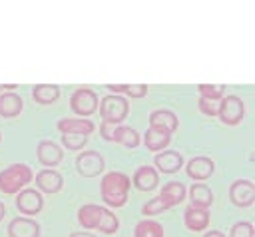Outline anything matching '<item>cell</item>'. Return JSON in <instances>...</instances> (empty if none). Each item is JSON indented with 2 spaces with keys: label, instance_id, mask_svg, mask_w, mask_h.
I'll use <instances>...</instances> for the list:
<instances>
[{
  "label": "cell",
  "instance_id": "obj_37",
  "mask_svg": "<svg viewBox=\"0 0 255 237\" xmlns=\"http://www.w3.org/2000/svg\"><path fill=\"white\" fill-rule=\"evenodd\" d=\"M70 237H96V235L90 233V231H72Z\"/></svg>",
  "mask_w": 255,
  "mask_h": 237
},
{
  "label": "cell",
  "instance_id": "obj_36",
  "mask_svg": "<svg viewBox=\"0 0 255 237\" xmlns=\"http://www.w3.org/2000/svg\"><path fill=\"white\" fill-rule=\"evenodd\" d=\"M201 237H225V233H221L219 229H209V231H205Z\"/></svg>",
  "mask_w": 255,
  "mask_h": 237
},
{
  "label": "cell",
  "instance_id": "obj_7",
  "mask_svg": "<svg viewBox=\"0 0 255 237\" xmlns=\"http://www.w3.org/2000/svg\"><path fill=\"white\" fill-rule=\"evenodd\" d=\"M253 199H255V187L251 179H235L229 185V201L235 207L247 209L253 205Z\"/></svg>",
  "mask_w": 255,
  "mask_h": 237
},
{
  "label": "cell",
  "instance_id": "obj_24",
  "mask_svg": "<svg viewBox=\"0 0 255 237\" xmlns=\"http://www.w3.org/2000/svg\"><path fill=\"white\" fill-rule=\"evenodd\" d=\"M102 209L100 205L96 203H88V205H82L78 209V223L84 227V229H96L98 221H100V215H102Z\"/></svg>",
  "mask_w": 255,
  "mask_h": 237
},
{
  "label": "cell",
  "instance_id": "obj_23",
  "mask_svg": "<svg viewBox=\"0 0 255 237\" xmlns=\"http://www.w3.org/2000/svg\"><path fill=\"white\" fill-rule=\"evenodd\" d=\"M112 141H116V143H122L124 147H129V149H133V147H137V145H139L141 137H139V133H137L133 127L118 123V125H116V129H114Z\"/></svg>",
  "mask_w": 255,
  "mask_h": 237
},
{
  "label": "cell",
  "instance_id": "obj_28",
  "mask_svg": "<svg viewBox=\"0 0 255 237\" xmlns=\"http://www.w3.org/2000/svg\"><path fill=\"white\" fill-rule=\"evenodd\" d=\"M165 209H169V207H167V203H165V201H163L159 195H155V197H151L149 201H145V203H143L141 213H143L145 217H153V215L163 213Z\"/></svg>",
  "mask_w": 255,
  "mask_h": 237
},
{
  "label": "cell",
  "instance_id": "obj_20",
  "mask_svg": "<svg viewBox=\"0 0 255 237\" xmlns=\"http://www.w3.org/2000/svg\"><path fill=\"white\" fill-rule=\"evenodd\" d=\"M169 143H171V133H165V131H161V129L147 127L145 133H143V145H145L149 151H153V153L165 149Z\"/></svg>",
  "mask_w": 255,
  "mask_h": 237
},
{
  "label": "cell",
  "instance_id": "obj_30",
  "mask_svg": "<svg viewBox=\"0 0 255 237\" xmlns=\"http://www.w3.org/2000/svg\"><path fill=\"white\" fill-rule=\"evenodd\" d=\"M227 237H253V225L249 221H237L231 225Z\"/></svg>",
  "mask_w": 255,
  "mask_h": 237
},
{
  "label": "cell",
  "instance_id": "obj_3",
  "mask_svg": "<svg viewBox=\"0 0 255 237\" xmlns=\"http://www.w3.org/2000/svg\"><path fill=\"white\" fill-rule=\"evenodd\" d=\"M98 94L92 88H78L72 96H70V110L78 116V118H88L92 114L98 112Z\"/></svg>",
  "mask_w": 255,
  "mask_h": 237
},
{
  "label": "cell",
  "instance_id": "obj_4",
  "mask_svg": "<svg viewBox=\"0 0 255 237\" xmlns=\"http://www.w3.org/2000/svg\"><path fill=\"white\" fill-rule=\"evenodd\" d=\"M217 118L225 125H239L241 119L245 118V104H243V100L239 96H223L219 100Z\"/></svg>",
  "mask_w": 255,
  "mask_h": 237
},
{
  "label": "cell",
  "instance_id": "obj_9",
  "mask_svg": "<svg viewBox=\"0 0 255 237\" xmlns=\"http://www.w3.org/2000/svg\"><path fill=\"white\" fill-rule=\"evenodd\" d=\"M36 157L44 167H54L64 159V149L52 139H42L36 145Z\"/></svg>",
  "mask_w": 255,
  "mask_h": 237
},
{
  "label": "cell",
  "instance_id": "obj_22",
  "mask_svg": "<svg viewBox=\"0 0 255 237\" xmlns=\"http://www.w3.org/2000/svg\"><path fill=\"white\" fill-rule=\"evenodd\" d=\"M60 98V86L56 84H36L32 88V100L40 106H50Z\"/></svg>",
  "mask_w": 255,
  "mask_h": 237
},
{
  "label": "cell",
  "instance_id": "obj_6",
  "mask_svg": "<svg viewBox=\"0 0 255 237\" xmlns=\"http://www.w3.org/2000/svg\"><path fill=\"white\" fill-rule=\"evenodd\" d=\"M16 207L22 215H28V217H34L42 211L44 207V197H42V191L38 189H32V187H22L16 195Z\"/></svg>",
  "mask_w": 255,
  "mask_h": 237
},
{
  "label": "cell",
  "instance_id": "obj_10",
  "mask_svg": "<svg viewBox=\"0 0 255 237\" xmlns=\"http://www.w3.org/2000/svg\"><path fill=\"white\" fill-rule=\"evenodd\" d=\"M34 183L38 191L44 193H58L64 187V177L60 171L52 169V167H44L34 175Z\"/></svg>",
  "mask_w": 255,
  "mask_h": 237
},
{
  "label": "cell",
  "instance_id": "obj_8",
  "mask_svg": "<svg viewBox=\"0 0 255 237\" xmlns=\"http://www.w3.org/2000/svg\"><path fill=\"white\" fill-rule=\"evenodd\" d=\"M153 167L157 169V173H165V175H173L183 167V155L175 149H161L155 151L153 157Z\"/></svg>",
  "mask_w": 255,
  "mask_h": 237
},
{
  "label": "cell",
  "instance_id": "obj_14",
  "mask_svg": "<svg viewBox=\"0 0 255 237\" xmlns=\"http://www.w3.org/2000/svg\"><path fill=\"white\" fill-rule=\"evenodd\" d=\"M209 219H211V213H209L207 207L189 205L183 211V223L189 231H205L207 225H209Z\"/></svg>",
  "mask_w": 255,
  "mask_h": 237
},
{
  "label": "cell",
  "instance_id": "obj_39",
  "mask_svg": "<svg viewBox=\"0 0 255 237\" xmlns=\"http://www.w3.org/2000/svg\"><path fill=\"white\" fill-rule=\"evenodd\" d=\"M4 215H6V205H4L2 201H0V221L4 219Z\"/></svg>",
  "mask_w": 255,
  "mask_h": 237
},
{
  "label": "cell",
  "instance_id": "obj_38",
  "mask_svg": "<svg viewBox=\"0 0 255 237\" xmlns=\"http://www.w3.org/2000/svg\"><path fill=\"white\" fill-rule=\"evenodd\" d=\"M16 88V84H0V94L2 92H12Z\"/></svg>",
  "mask_w": 255,
  "mask_h": 237
},
{
  "label": "cell",
  "instance_id": "obj_12",
  "mask_svg": "<svg viewBox=\"0 0 255 237\" xmlns=\"http://www.w3.org/2000/svg\"><path fill=\"white\" fill-rule=\"evenodd\" d=\"M131 185L139 191H153L159 185V173L153 165H139L133 171Z\"/></svg>",
  "mask_w": 255,
  "mask_h": 237
},
{
  "label": "cell",
  "instance_id": "obj_15",
  "mask_svg": "<svg viewBox=\"0 0 255 237\" xmlns=\"http://www.w3.org/2000/svg\"><path fill=\"white\" fill-rule=\"evenodd\" d=\"M8 237H40V225L28 215L14 217L8 223Z\"/></svg>",
  "mask_w": 255,
  "mask_h": 237
},
{
  "label": "cell",
  "instance_id": "obj_40",
  "mask_svg": "<svg viewBox=\"0 0 255 237\" xmlns=\"http://www.w3.org/2000/svg\"><path fill=\"white\" fill-rule=\"evenodd\" d=\"M0 141H2V133H0Z\"/></svg>",
  "mask_w": 255,
  "mask_h": 237
},
{
  "label": "cell",
  "instance_id": "obj_17",
  "mask_svg": "<svg viewBox=\"0 0 255 237\" xmlns=\"http://www.w3.org/2000/svg\"><path fill=\"white\" fill-rule=\"evenodd\" d=\"M56 127L60 129V133H84L90 135L96 129V123L88 118H62L58 119Z\"/></svg>",
  "mask_w": 255,
  "mask_h": 237
},
{
  "label": "cell",
  "instance_id": "obj_11",
  "mask_svg": "<svg viewBox=\"0 0 255 237\" xmlns=\"http://www.w3.org/2000/svg\"><path fill=\"white\" fill-rule=\"evenodd\" d=\"M213 171H215V163L207 155H197V157L189 159L187 165H185V173L193 181H205L213 175Z\"/></svg>",
  "mask_w": 255,
  "mask_h": 237
},
{
  "label": "cell",
  "instance_id": "obj_34",
  "mask_svg": "<svg viewBox=\"0 0 255 237\" xmlns=\"http://www.w3.org/2000/svg\"><path fill=\"white\" fill-rule=\"evenodd\" d=\"M118 123H112V121H104L98 125V131H100V137L106 139V141H112V135H114V129H116Z\"/></svg>",
  "mask_w": 255,
  "mask_h": 237
},
{
  "label": "cell",
  "instance_id": "obj_31",
  "mask_svg": "<svg viewBox=\"0 0 255 237\" xmlns=\"http://www.w3.org/2000/svg\"><path fill=\"white\" fill-rule=\"evenodd\" d=\"M197 108H199V112H201L203 116H209V118H213V116H217L219 100H207V98L199 96V100H197Z\"/></svg>",
  "mask_w": 255,
  "mask_h": 237
},
{
  "label": "cell",
  "instance_id": "obj_16",
  "mask_svg": "<svg viewBox=\"0 0 255 237\" xmlns=\"http://www.w3.org/2000/svg\"><path fill=\"white\" fill-rule=\"evenodd\" d=\"M147 119H149V127L161 129L165 133H173L179 127V119L171 110H153Z\"/></svg>",
  "mask_w": 255,
  "mask_h": 237
},
{
  "label": "cell",
  "instance_id": "obj_1",
  "mask_svg": "<svg viewBox=\"0 0 255 237\" xmlns=\"http://www.w3.org/2000/svg\"><path fill=\"white\" fill-rule=\"evenodd\" d=\"M32 179H34V173L26 163H12L0 171V191L18 193Z\"/></svg>",
  "mask_w": 255,
  "mask_h": 237
},
{
  "label": "cell",
  "instance_id": "obj_29",
  "mask_svg": "<svg viewBox=\"0 0 255 237\" xmlns=\"http://www.w3.org/2000/svg\"><path fill=\"white\" fill-rule=\"evenodd\" d=\"M197 90L207 100H221L225 96V86H221V84H199Z\"/></svg>",
  "mask_w": 255,
  "mask_h": 237
},
{
  "label": "cell",
  "instance_id": "obj_27",
  "mask_svg": "<svg viewBox=\"0 0 255 237\" xmlns=\"http://www.w3.org/2000/svg\"><path fill=\"white\" fill-rule=\"evenodd\" d=\"M60 143H62V147H66L70 151H82L84 145L88 143V135H84V133H62Z\"/></svg>",
  "mask_w": 255,
  "mask_h": 237
},
{
  "label": "cell",
  "instance_id": "obj_33",
  "mask_svg": "<svg viewBox=\"0 0 255 237\" xmlns=\"http://www.w3.org/2000/svg\"><path fill=\"white\" fill-rule=\"evenodd\" d=\"M147 94V86L145 84H126V90H124V96L128 98H143Z\"/></svg>",
  "mask_w": 255,
  "mask_h": 237
},
{
  "label": "cell",
  "instance_id": "obj_18",
  "mask_svg": "<svg viewBox=\"0 0 255 237\" xmlns=\"http://www.w3.org/2000/svg\"><path fill=\"white\" fill-rule=\"evenodd\" d=\"M22 98L12 90V92H2L0 94V118H16L22 112Z\"/></svg>",
  "mask_w": 255,
  "mask_h": 237
},
{
  "label": "cell",
  "instance_id": "obj_2",
  "mask_svg": "<svg viewBox=\"0 0 255 237\" xmlns=\"http://www.w3.org/2000/svg\"><path fill=\"white\" fill-rule=\"evenodd\" d=\"M98 114L102 116L104 121L112 123H122L128 114H129V100L122 94H110L104 96L98 104Z\"/></svg>",
  "mask_w": 255,
  "mask_h": 237
},
{
  "label": "cell",
  "instance_id": "obj_21",
  "mask_svg": "<svg viewBox=\"0 0 255 237\" xmlns=\"http://www.w3.org/2000/svg\"><path fill=\"white\" fill-rule=\"evenodd\" d=\"M185 195H187V187L181 181H167L159 191V197L167 203V207L181 203L185 199Z\"/></svg>",
  "mask_w": 255,
  "mask_h": 237
},
{
  "label": "cell",
  "instance_id": "obj_25",
  "mask_svg": "<svg viewBox=\"0 0 255 237\" xmlns=\"http://www.w3.org/2000/svg\"><path fill=\"white\" fill-rule=\"evenodd\" d=\"M133 237H163V225L153 219H141L133 227Z\"/></svg>",
  "mask_w": 255,
  "mask_h": 237
},
{
  "label": "cell",
  "instance_id": "obj_13",
  "mask_svg": "<svg viewBox=\"0 0 255 237\" xmlns=\"http://www.w3.org/2000/svg\"><path fill=\"white\" fill-rule=\"evenodd\" d=\"M131 187V179L122 171H110L100 179L102 193H128Z\"/></svg>",
  "mask_w": 255,
  "mask_h": 237
},
{
  "label": "cell",
  "instance_id": "obj_26",
  "mask_svg": "<svg viewBox=\"0 0 255 237\" xmlns=\"http://www.w3.org/2000/svg\"><path fill=\"white\" fill-rule=\"evenodd\" d=\"M118 227H120V219L114 215V211H110V209H102V215H100V221H98V225H96V229L100 231V233H104V235H112V233H116L118 231Z\"/></svg>",
  "mask_w": 255,
  "mask_h": 237
},
{
  "label": "cell",
  "instance_id": "obj_35",
  "mask_svg": "<svg viewBox=\"0 0 255 237\" xmlns=\"http://www.w3.org/2000/svg\"><path fill=\"white\" fill-rule=\"evenodd\" d=\"M106 88L112 92V94H122L124 96V90H126V84H106Z\"/></svg>",
  "mask_w": 255,
  "mask_h": 237
},
{
  "label": "cell",
  "instance_id": "obj_32",
  "mask_svg": "<svg viewBox=\"0 0 255 237\" xmlns=\"http://www.w3.org/2000/svg\"><path fill=\"white\" fill-rule=\"evenodd\" d=\"M102 201L108 207H122L128 201V193H102Z\"/></svg>",
  "mask_w": 255,
  "mask_h": 237
},
{
  "label": "cell",
  "instance_id": "obj_19",
  "mask_svg": "<svg viewBox=\"0 0 255 237\" xmlns=\"http://www.w3.org/2000/svg\"><path fill=\"white\" fill-rule=\"evenodd\" d=\"M185 197H189V201H191V205H195V207H211V203H213V191L203 183V181H195L189 189H187V195Z\"/></svg>",
  "mask_w": 255,
  "mask_h": 237
},
{
  "label": "cell",
  "instance_id": "obj_5",
  "mask_svg": "<svg viewBox=\"0 0 255 237\" xmlns=\"http://www.w3.org/2000/svg\"><path fill=\"white\" fill-rule=\"evenodd\" d=\"M104 167H106V159L96 149H84L76 157V171L82 177H96L104 171Z\"/></svg>",
  "mask_w": 255,
  "mask_h": 237
}]
</instances>
